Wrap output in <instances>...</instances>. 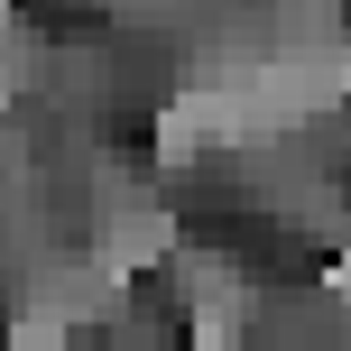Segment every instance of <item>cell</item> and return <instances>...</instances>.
<instances>
[{"label": "cell", "mask_w": 351, "mask_h": 351, "mask_svg": "<svg viewBox=\"0 0 351 351\" xmlns=\"http://www.w3.org/2000/svg\"><path fill=\"white\" fill-rule=\"evenodd\" d=\"M324 296H351V250H333V259H324Z\"/></svg>", "instance_id": "cell-1"}]
</instances>
